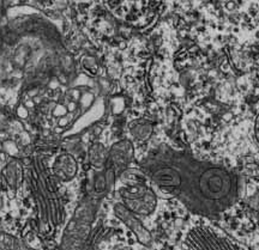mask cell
<instances>
[{
  "mask_svg": "<svg viewBox=\"0 0 259 250\" xmlns=\"http://www.w3.org/2000/svg\"><path fill=\"white\" fill-rule=\"evenodd\" d=\"M187 250H239L228 237L206 225L194 226L185 237Z\"/></svg>",
  "mask_w": 259,
  "mask_h": 250,
  "instance_id": "5",
  "label": "cell"
},
{
  "mask_svg": "<svg viewBox=\"0 0 259 250\" xmlns=\"http://www.w3.org/2000/svg\"><path fill=\"white\" fill-rule=\"evenodd\" d=\"M28 178L41 227L46 230L59 226L64 218L63 200L54 175L51 174L40 157H35L31 162Z\"/></svg>",
  "mask_w": 259,
  "mask_h": 250,
  "instance_id": "2",
  "label": "cell"
},
{
  "mask_svg": "<svg viewBox=\"0 0 259 250\" xmlns=\"http://www.w3.org/2000/svg\"><path fill=\"white\" fill-rule=\"evenodd\" d=\"M135 158V147L131 140L128 139H122L114 142L108 150V164L113 168L118 177L127 170L130 164L134 162Z\"/></svg>",
  "mask_w": 259,
  "mask_h": 250,
  "instance_id": "8",
  "label": "cell"
},
{
  "mask_svg": "<svg viewBox=\"0 0 259 250\" xmlns=\"http://www.w3.org/2000/svg\"><path fill=\"white\" fill-rule=\"evenodd\" d=\"M139 165L153 186L198 216H219L240 196L241 181L234 171L168 145L149 152Z\"/></svg>",
  "mask_w": 259,
  "mask_h": 250,
  "instance_id": "1",
  "label": "cell"
},
{
  "mask_svg": "<svg viewBox=\"0 0 259 250\" xmlns=\"http://www.w3.org/2000/svg\"><path fill=\"white\" fill-rule=\"evenodd\" d=\"M113 212L114 216L118 218L127 229L131 231L137 238V241L144 246H151L153 244V236L149 230L145 227V225L142 223V220L132 213L131 211L126 209V207L121 203H116L113 206Z\"/></svg>",
  "mask_w": 259,
  "mask_h": 250,
  "instance_id": "6",
  "label": "cell"
},
{
  "mask_svg": "<svg viewBox=\"0 0 259 250\" xmlns=\"http://www.w3.org/2000/svg\"><path fill=\"white\" fill-rule=\"evenodd\" d=\"M101 201L85 195L71 216L60 239V250H84L88 244Z\"/></svg>",
  "mask_w": 259,
  "mask_h": 250,
  "instance_id": "3",
  "label": "cell"
},
{
  "mask_svg": "<svg viewBox=\"0 0 259 250\" xmlns=\"http://www.w3.org/2000/svg\"><path fill=\"white\" fill-rule=\"evenodd\" d=\"M77 173H78V163L76 158L70 154H61L58 156L52 165V174L63 182L72 181Z\"/></svg>",
  "mask_w": 259,
  "mask_h": 250,
  "instance_id": "9",
  "label": "cell"
},
{
  "mask_svg": "<svg viewBox=\"0 0 259 250\" xmlns=\"http://www.w3.org/2000/svg\"><path fill=\"white\" fill-rule=\"evenodd\" d=\"M147 176L138 180L127 181L119 188L121 204L136 216L147 217L155 212L157 207V195L154 188L145 183Z\"/></svg>",
  "mask_w": 259,
  "mask_h": 250,
  "instance_id": "4",
  "label": "cell"
},
{
  "mask_svg": "<svg viewBox=\"0 0 259 250\" xmlns=\"http://www.w3.org/2000/svg\"><path fill=\"white\" fill-rule=\"evenodd\" d=\"M248 206L254 211H259V191H257L248 199Z\"/></svg>",
  "mask_w": 259,
  "mask_h": 250,
  "instance_id": "14",
  "label": "cell"
},
{
  "mask_svg": "<svg viewBox=\"0 0 259 250\" xmlns=\"http://www.w3.org/2000/svg\"><path fill=\"white\" fill-rule=\"evenodd\" d=\"M254 136H255V140L259 144V114L258 116L255 118V121H254Z\"/></svg>",
  "mask_w": 259,
  "mask_h": 250,
  "instance_id": "15",
  "label": "cell"
},
{
  "mask_svg": "<svg viewBox=\"0 0 259 250\" xmlns=\"http://www.w3.org/2000/svg\"><path fill=\"white\" fill-rule=\"evenodd\" d=\"M88 159L94 170H101L108 164V150L102 142H93L88 150Z\"/></svg>",
  "mask_w": 259,
  "mask_h": 250,
  "instance_id": "11",
  "label": "cell"
},
{
  "mask_svg": "<svg viewBox=\"0 0 259 250\" xmlns=\"http://www.w3.org/2000/svg\"><path fill=\"white\" fill-rule=\"evenodd\" d=\"M116 178H118V175L109 165L101 170H94L88 183L87 195L102 201L113 190Z\"/></svg>",
  "mask_w": 259,
  "mask_h": 250,
  "instance_id": "7",
  "label": "cell"
},
{
  "mask_svg": "<svg viewBox=\"0 0 259 250\" xmlns=\"http://www.w3.org/2000/svg\"><path fill=\"white\" fill-rule=\"evenodd\" d=\"M130 133L137 141H147L154 133L153 123L147 120H137L130 125Z\"/></svg>",
  "mask_w": 259,
  "mask_h": 250,
  "instance_id": "12",
  "label": "cell"
},
{
  "mask_svg": "<svg viewBox=\"0 0 259 250\" xmlns=\"http://www.w3.org/2000/svg\"><path fill=\"white\" fill-rule=\"evenodd\" d=\"M0 250H34L22 239L0 230Z\"/></svg>",
  "mask_w": 259,
  "mask_h": 250,
  "instance_id": "13",
  "label": "cell"
},
{
  "mask_svg": "<svg viewBox=\"0 0 259 250\" xmlns=\"http://www.w3.org/2000/svg\"><path fill=\"white\" fill-rule=\"evenodd\" d=\"M3 177L11 190L16 191L24 181V169L18 159H11L3 169Z\"/></svg>",
  "mask_w": 259,
  "mask_h": 250,
  "instance_id": "10",
  "label": "cell"
}]
</instances>
